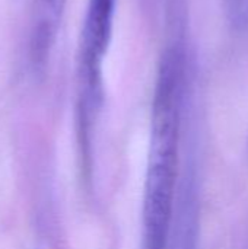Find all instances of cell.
Instances as JSON below:
<instances>
[{"instance_id": "6da1fadb", "label": "cell", "mask_w": 248, "mask_h": 249, "mask_svg": "<svg viewBox=\"0 0 248 249\" xmlns=\"http://www.w3.org/2000/svg\"><path fill=\"white\" fill-rule=\"evenodd\" d=\"M183 114L156 107L151 120V147L143 194V249H168L178 191Z\"/></svg>"}, {"instance_id": "7a4b0ae2", "label": "cell", "mask_w": 248, "mask_h": 249, "mask_svg": "<svg viewBox=\"0 0 248 249\" xmlns=\"http://www.w3.org/2000/svg\"><path fill=\"white\" fill-rule=\"evenodd\" d=\"M115 7L117 0H88L76 71V123L82 127H95L104 105L102 64L113 36Z\"/></svg>"}, {"instance_id": "3957f363", "label": "cell", "mask_w": 248, "mask_h": 249, "mask_svg": "<svg viewBox=\"0 0 248 249\" xmlns=\"http://www.w3.org/2000/svg\"><path fill=\"white\" fill-rule=\"evenodd\" d=\"M69 0H32L28 57L32 71L42 76L47 70Z\"/></svg>"}]
</instances>
